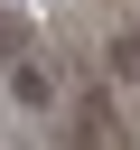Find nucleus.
<instances>
[{"label": "nucleus", "instance_id": "2", "mask_svg": "<svg viewBox=\"0 0 140 150\" xmlns=\"http://www.w3.org/2000/svg\"><path fill=\"white\" fill-rule=\"evenodd\" d=\"M112 75H131V84H140V38H112Z\"/></svg>", "mask_w": 140, "mask_h": 150}, {"label": "nucleus", "instance_id": "1", "mask_svg": "<svg viewBox=\"0 0 140 150\" xmlns=\"http://www.w3.org/2000/svg\"><path fill=\"white\" fill-rule=\"evenodd\" d=\"M9 94H19V112H47V103H56V84H47L37 66H9Z\"/></svg>", "mask_w": 140, "mask_h": 150}]
</instances>
